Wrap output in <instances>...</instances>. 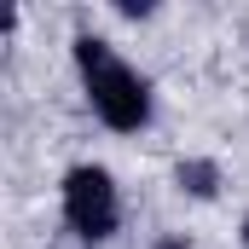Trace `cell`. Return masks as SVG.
<instances>
[{
  "label": "cell",
  "instance_id": "1",
  "mask_svg": "<svg viewBox=\"0 0 249 249\" xmlns=\"http://www.w3.org/2000/svg\"><path fill=\"white\" fill-rule=\"evenodd\" d=\"M75 64H81V75H87L93 110L116 127V133L145 127V116H151V93H145V81H139V75H133V70H127L105 41L81 35V41H75Z\"/></svg>",
  "mask_w": 249,
  "mask_h": 249
},
{
  "label": "cell",
  "instance_id": "3",
  "mask_svg": "<svg viewBox=\"0 0 249 249\" xmlns=\"http://www.w3.org/2000/svg\"><path fill=\"white\" fill-rule=\"evenodd\" d=\"M180 186L197 191V197H214V168L209 162H180Z\"/></svg>",
  "mask_w": 249,
  "mask_h": 249
},
{
  "label": "cell",
  "instance_id": "2",
  "mask_svg": "<svg viewBox=\"0 0 249 249\" xmlns=\"http://www.w3.org/2000/svg\"><path fill=\"white\" fill-rule=\"evenodd\" d=\"M64 214L81 238H110L116 232V186L105 168H75L64 180Z\"/></svg>",
  "mask_w": 249,
  "mask_h": 249
},
{
  "label": "cell",
  "instance_id": "4",
  "mask_svg": "<svg viewBox=\"0 0 249 249\" xmlns=\"http://www.w3.org/2000/svg\"><path fill=\"white\" fill-rule=\"evenodd\" d=\"M244 244H249V220H244Z\"/></svg>",
  "mask_w": 249,
  "mask_h": 249
}]
</instances>
